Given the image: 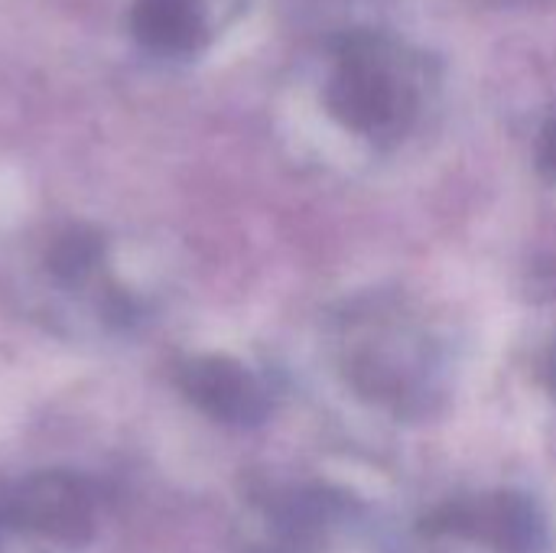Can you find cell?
<instances>
[{"label": "cell", "mask_w": 556, "mask_h": 553, "mask_svg": "<svg viewBox=\"0 0 556 553\" xmlns=\"http://www.w3.org/2000/svg\"><path fill=\"white\" fill-rule=\"evenodd\" d=\"M417 101L414 52L378 33H349L339 39L326 108L342 127L368 140H397L417 117Z\"/></svg>", "instance_id": "obj_1"}, {"label": "cell", "mask_w": 556, "mask_h": 553, "mask_svg": "<svg viewBox=\"0 0 556 553\" xmlns=\"http://www.w3.org/2000/svg\"><path fill=\"white\" fill-rule=\"evenodd\" d=\"M23 531L62 548H81L98 531V489L68 469L0 479V531Z\"/></svg>", "instance_id": "obj_2"}, {"label": "cell", "mask_w": 556, "mask_h": 553, "mask_svg": "<svg viewBox=\"0 0 556 553\" xmlns=\"http://www.w3.org/2000/svg\"><path fill=\"white\" fill-rule=\"evenodd\" d=\"M430 538H466L495 553H544L547 521L541 508L521 492H495L440 505L424 518Z\"/></svg>", "instance_id": "obj_3"}, {"label": "cell", "mask_w": 556, "mask_h": 553, "mask_svg": "<svg viewBox=\"0 0 556 553\" xmlns=\"http://www.w3.org/2000/svg\"><path fill=\"white\" fill-rule=\"evenodd\" d=\"M176 385L195 411L228 427H257L270 414L261 378L228 355H192L179 362Z\"/></svg>", "instance_id": "obj_4"}, {"label": "cell", "mask_w": 556, "mask_h": 553, "mask_svg": "<svg viewBox=\"0 0 556 553\" xmlns=\"http://www.w3.org/2000/svg\"><path fill=\"white\" fill-rule=\"evenodd\" d=\"M140 36L169 55H189L208 39V10L202 0H140Z\"/></svg>", "instance_id": "obj_5"}, {"label": "cell", "mask_w": 556, "mask_h": 553, "mask_svg": "<svg viewBox=\"0 0 556 553\" xmlns=\"http://www.w3.org/2000/svg\"><path fill=\"white\" fill-rule=\"evenodd\" d=\"M104 241L98 231L91 228H68L62 231L49 251H46V271L52 277V284L65 287V290H81L91 287L101 271H104Z\"/></svg>", "instance_id": "obj_6"}, {"label": "cell", "mask_w": 556, "mask_h": 553, "mask_svg": "<svg viewBox=\"0 0 556 553\" xmlns=\"http://www.w3.org/2000/svg\"><path fill=\"white\" fill-rule=\"evenodd\" d=\"M538 166L547 179H556V111L547 117L538 140Z\"/></svg>", "instance_id": "obj_7"}, {"label": "cell", "mask_w": 556, "mask_h": 553, "mask_svg": "<svg viewBox=\"0 0 556 553\" xmlns=\"http://www.w3.org/2000/svg\"><path fill=\"white\" fill-rule=\"evenodd\" d=\"M554 388H556V381H554Z\"/></svg>", "instance_id": "obj_8"}]
</instances>
